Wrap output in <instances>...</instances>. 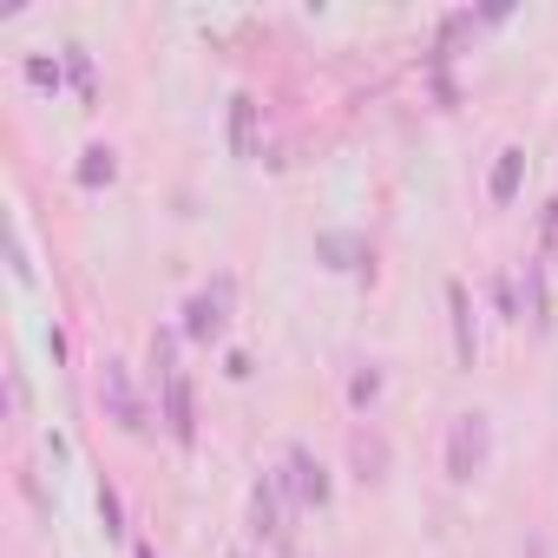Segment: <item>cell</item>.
I'll list each match as a JSON object with an SVG mask.
<instances>
[{
    "instance_id": "14",
    "label": "cell",
    "mask_w": 558,
    "mask_h": 558,
    "mask_svg": "<svg viewBox=\"0 0 558 558\" xmlns=\"http://www.w3.org/2000/svg\"><path fill=\"white\" fill-rule=\"evenodd\" d=\"M27 80H34L40 93H60V60H47V53H34V60H27Z\"/></svg>"
},
{
    "instance_id": "18",
    "label": "cell",
    "mask_w": 558,
    "mask_h": 558,
    "mask_svg": "<svg viewBox=\"0 0 558 558\" xmlns=\"http://www.w3.org/2000/svg\"><path fill=\"white\" fill-rule=\"evenodd\" d=\"M66 73H73V86H80V93H86V99H93V60H86V53H80V47H73V53H66Z\"/></svg>"
},
{
    "instance_id": "6",
    "label": "cell",
    "mask_w": 558,
    "mask_h": 558,
    "mask_svg": "<svg viewBox=\"0 0 558 558\" xmlns=\"http://www.w3.org/2000/svg\"><path fill=\"white\" fill-rule=\"evenodd\" d=\"M158 408H165V434H171L178 447H191V440H197V401H191V375H184V368L158 381Z\"/></svg>"
},
{
    "instance_id": "12",
    "label": "cell",
    "mask_w": 558,
    "mask_h": 558,
    "mask_svg": "<svg viewBox=\"0 0 558 558\" xmlns=\"http://www.w3.org/2000/svg\"><path fill=\"white\" fill-rule=\"evenodd\" d=\"M112 171H119V151H112V145H93V151L80 158V184H86V191L112 184Z\"/></svg>"
},
{
    "instance_id": "4",
    "label": "cell",
    "mask_w": 558,
    "mask_h": 558,
    "mask_svg": "<svg viewBox=\"0 0 558 558\" xmlns=\"http://www.w3.org/2000/svg\"><path fill=\"white\" fill-rule=\"evenodd\" d=\"M283 493H290V506H329V466L310 453V447H290L283 453Z\"/></svg>"
},
{
    "instance_id": "19",
    "label": "cell",
    "mask_w": 558,
    "mask_h": 558,
    "mask_svg": "<svg viewBox=\"0 0 558 558\" xmlns=\"http://www.w3.org/2000/svg\"><path fill=\"white\" fill-rule=\"evenodd\" d=\"M14 276H21V283H34V263H27V243L14 236Z\"/></svg>"
},
{
    "instance_id": "1",
    "label": "cell",
    "mask_w": 558,
    "mask_h": 558,
    "mask_svg": "<svg viewBox=\"0 0 558 558\" xmlns=\"http://www.w3.org/2000/svg\"><path fill=\"white\" fill-rule=\"evenodd\" d=\"M290 493H283V480L276 473H263L256 486H250V532L263 538V545H276V551H290L296 545V525H290Z\"/></svg>"
},
{
    "instance_id": "21",
    "label": "cell",
    "mask_w": 558,
    "mask_h": 558,
    "mask_svg": "<svg viewBox=\"0 0 558 558\" xmlns=\"http://www.w3.org/2000/svg\"><path fill=\"white\" fill-rule=\"evenodd\" d=\"M519 558H551V551H545V538H525V551H519Z\"/></svg>"
},
{
    "instance_id": "17",
    "label": "cell",
    "mask_w": 558,
    "mask_h": 558,
    "mask_svg": "<svg viewBox=\"0 0 558 558\" xmlns=\"http://www.w3.org/2000/svg\"><path fill=\"white\" fill-rule=\"evenodd\" d=\"M99 519H106V532H112V538L125 532V506H119V493H112V486H99Z\"/></svg>"
},
{
    "instance_id": "16",
    "label": "cell",
    "mask_w": 558,
    "mask_h": 558,
    "mask_svg": "<svg viewBox=\"0 0 558 558\" xmlns=\"http://www.w3.org/2000/svg\"><path fill=\"white\" fill-rule=\"evenodd\" d=\"M375 395H381V375H375V368H355V381H349V401H355V408H368Z\"/></svg>"
},
{
    "instance_id": "23",
    "label": "cell",
    "mask_w": 558,
    "mask_h": 558,
    "mask_svg": "<svg viewBox=\"0 0 558 558\" xmlns=\"http://www.w3.org/2000/svg\"><path fill=\"white\" fill-rule=\"evenodd\" d=\"M223 558H250V551H223Z\"/></svg>"
},
{
    "instance_id": "11",
    "label": "cell",
    "mask_w": 558,
    "mask_h": 558,
    "mask_svg": "<svg viewBox=\"0 0 558 558\" xmlns=\"http://www.w3.org/2000/svg\"><path fill=\"white\" fill-rule=\"evenodd\" d=\"M525 316H532V329H538V336L551 329V303H545V269H538V263H525Z\"/></svg>"
},
{
    "instance_id": "13",
    "label": "cell",
    "mask_w": 558,
    "mask_h": 558,
    "mask_svg": "<svg viewBox=\"0 0 558 558\" xmlns=\"http://www.w3.org/2000/svg\"><path fill=\"white\" fill-rule=\"evenodd\" d=\"M493 296H499V316H506V323H519V316H525V303H519V276H499Z\"/></svg>"
},
{
    "instance_id": "22",
    "label": "cell",
    "mask_w": 558,
    "mask_h": 558,
    "mask_svg": "<svg viewBox=\"0 0 558 558\" xmlns=\"http://www.w3.org/2000/svg\"><path fill=\"white\" fill-rule=\"evenodd\" d=\"M132 558H158V551H151V545H132Z\"/></svg>"
},
{
    "instance_id": "9",
    "label": "cell",
    "mask_w": 558,
    "mask_h": 558,
    "mask_svg": "<svg viewBox=\"0 0 558 558\" xmlns=\"http://www.w3.org/2000/svg\"><path fill=\"white\" fill-rule=\"evenodd\" d=\"M519 184H525V145H506L499 165H493V178H486V197H493V204H512Z\"/></svg>"
},
{
    "instance_id": "20",
    "label": "cell",
    "mask_w": 558,
    "mask_h": 558,
    "mask_svg": "<svg viewBox=\"0 0 558 558\" xmlns=\"http://www.w3.org/2000/svg\"><path fill=\"white\" fill-rule=\"evenodd\" d=\"M545 243H558V204H545Z\"/></svg>"
},
{
    "instance_id": "10",
    "label": "cell",
    "mask_w": 558,
    "mask_h": 558,
    "mask_svg": "<svg viewBox=\"0 0 558 558\" xmlns=\"http://www.w3.org/2000/svg\"><path fill=\"white\" fill-rule=\"evenodd\" d=\"M230 151L236 158H256V99L250 93L230 99Z\"/></svg>"
},
{
    "instance_id": "15",
    "label": "cell",
    "mask_w": 558,
    "mask_h": 558,
    "mask_svg": "<svg viewBox=\"0 0 558 558\" xmlns=\"http://www.w3.org/2000/svg\"><path fill=\"white\" fill-rule=\"evenodd\" d=\"M355 460L368 466V480H381V466H388V447H381V440H368V434H355Z\"/></svg>"
},
{
    "instance_id": "8",
    "label": "cell",
    "mask_w": 558,
    "mask_h": 558,
    "mask_svg": "<svg viewBox=\"0 0 558 558\" xmlns=\"http://www.w3.org/2000/svg\"><path fill=\"white\" fill-rule=\"evenodd\" d=\"M316 256H323L329 269H362V276H368V243L349 236V230H323V236H316Z\"/></svg>"
},
{
    "instance_id": "5",
    "label": "cell",
    "mask_w": 558,
    "mask_h": 558,
    "mask_svg": "<svg viewBox=\"0 0 558 558\" xmlns=\"http://www.w3.org/2000/svg\"><path fill=\"white\" fill-rule=\"evenodd\" d=\"M99 401H106V414H112L125 434H145V408H138V388H132L125 362H106V368H99Z\"/></svg>"
},
{
    "instance_id": "7",
    "label": "cell",
    "mask_w": 558,
    "mask_h": 558,
    "mask_svg": "<svg viewBox=\"0 0 558 558\" xmlns=\"http://www.w3.org/2000/svg\"><path fill=\"white\" fill-rule=\"evenodd\" d=\"M447 316H453V362L473 368L480 362V336H473V296H466V283H447Z\"/></svg>"
},
{
    "instance_id": "3",
    "label": "cell",
    "mask_w": 558,
    "mask_h": 558,
    "mask_svg": "<svg viewBox=\"0 0 558 558\" xmlns=\"http://www.w3.org/2000/svg\"><path fill=\"white\" fill-rule=\"evenodd\" d=\"M230 296H236V283H230V276H217V283L210 290H197L191 303H184V336L191 342H223V329H230Z\"/></svg>"
},
{
    "instance_id": "2",
    "label": "cell",
    "mask_w": 558,
    "mask_h": 558,
    "mask_svg": "<svg viewBox=\"0 0 558 558\" xmlns=\"http://www.w3.org/2000/svg\"><path fill=\"white\" fill-rule=\"evenodd\" d=\"M486 453H493V421L486 414H453V434H447V480H480L486 473Z\"/></svg>"
}]
</instances>
